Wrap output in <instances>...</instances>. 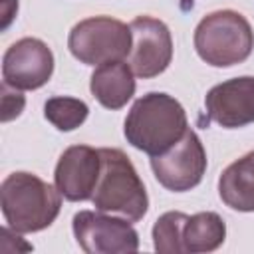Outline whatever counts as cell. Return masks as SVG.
<instances>
[{
  "label": "cell",
  "mask_w": 254,
  "mask_h": 254,
  "mask_svg": "<svg viewBox=\"0 0 254 254\" xmlns=\"http://www.w3.org/2000/svg\"><path fill=\"white\" fill-rule=\"evenodd\" d=\"M189 129L183 105L169 93L151 91L139 97L125 117V139L131 147L157 157L169 151Z\"/></svg>",
  "instance_id": "1"
},
{
  "label": "cell",
  "mask_w": 254,
  "mask_h": 254,
  "mask_svg": "<svg viewBox=\"0 0 254 254\" xmlns=\"http://www.w3.org/2000/svg\"><path fill=\"white\" fill-rule=\"evenodd\" d=\"M0 206L14 232L30 234L48 228L58 218L62 192L32 173L16 171L0 185Z\"/></svg>",
  "instance_id": "2"
},
{
  "label": "cell",
  "mask_w": 254,
  "mask_h": 254,
  "mask_svg": "<svg viewBox=\"0 0 254 254\" xmlns=\"http://www.w3.org/2000/svg\"><path fill=\"white\" fill-rule=\"evenodd\" d=\"M101 173L91 196L95 210L137 222L147 214L149 196L131 159L121 149H99Z\"/></svg>",
  "instance_id": "3"
},
{
  "label": "cell",
  "mask_w": 254,
  "mask_h": 254,
  "mask_svg": "<svg viewBox=\"0 0 254 254\" xmlns=\"http://www.w3.org/2000/svg\"><path fill=\"white\" fill-rule=\"evenodd\" d=\"M194 50L212 67H230L248 60L254 48L250 22L236 10L206 14L194 28Z\"/></svg>",
  "instance_id": "4"
},
{
  "label": "cell",
  "mask_w": 254,
  "mask_h": 254,
  "mask_svg": "<svg viewBox=\"0 0 254 254\" xmlns=\"http://www.w3.org/2000/svg\"><path fill=\"white\" fill-rule=\"evenodd\" d=\"M131 42L129 26L111 16L85 18L77 22L67 36L71 56L85 65H103L129 58Z\"/></svg>",
  "instance_id": "5"
},
{
  "label": "cell",
  "mask_w": 254,
  "mask_h": 254,
  "mask_svg": "<svg viewBox=\"0 0 254 254\" xmlns=\"http://www.w3.org/2000/svg\"><path fill=\"white\" fill-rule=\"evenodd\" d=\"M77 246L85 254L137 252L139 234L127 218H115L101 210H79L71 220Z\"/></svg>",
  "instance_id": "6"
},
{
  "label": "cell",
  "mask_w": 254,
  "mask_h": 254,
  "mask_svg": "<svg viewBox=\"0 0 254 254\" xmlns=\"http://www.w3.org/2000/svg\"><path fill=\"white\" fill-rule=\"evenodd\" d=\"M151 169L159 185L173 192H185L194 189L206 171V151L202 141L192 129L165 153L151 157Z\"/></svg>",
  "instance_id": "7"
},
{
  "label": "cell",
  "mask_w": 254,
  "mask_h": 254,
  "mask_svg": "<svg viewBox=\"0 0 254 254\" xmlns=\"http://www.w3.org/2000/svg\"><path fill=\"white\" fill-rule=\"evenodd\" d=\"M129 65L137 77L149 79L163 73L173 60V38L165 22L153 16H137L129 24Z\"/></svg>",
  "instance_id": "8"
},
{
  "label": "cell",
  "mask_w": 254,
  "mask_h": 254,
  "mask_svg": "<svg viewBox=\"0 0 254 254\" xmlns=\"http://www.w3.org/2000/svg\"><path fill=\"white\" fill-rule=\"evenodd\" d=\"M52 73L54 54L38 38H22L4 52L2 83L12 89H38L50 81Z\"/></svg>",
  "instance_id": "9"
},
{
  "label": "cell",
  "mask_w": 254,
  "mask_h": 254,
  "mask_svg": "<svg viewBox=\"0 0 254 254\" xmlns=\"http://www.w3.org/2000/svg\"><path fill=\"white\" fill-rule=\"evenodd\" d=\"M99 173H101L99 149H93L89 145H71L58 159L54 181L65 200L79 202V200H89L93 196Z\"/></svg>",
  "instance_id": "10"
},
{
  "label": "cell",
  "mask_w": 254,
  "mask_h": 254,
  "mask_svg": "<svg viewBox=\"0 0 254 254\" xmlns=\"http://www.w3.org/2000/svg\"><path fill=\"white\" fill-rule=\"evenodd\" d=\"M204 107L208 119L224 129L254 123V75L232 77L210 87Z\"/></svg>",
  "instance_id": "11"
},
{
  "label": "cell",
  "mask_w": 254,
  "mask_h": 254,
  "mask_svg": "<svg viewBox=\"0 0 254 254\" xmlns=\"http://www.w3.org/2000/svg\"><path fill=\"white\" fill-rule=\"evenodd\" d=\"M89 89L93 97L105 109H121L135 95V77L127 62H109L97 65L89 79Z\"/></svg>",
  "instance_id": "12"
},
{
  "label": "cell",
  "mask_w": 254,
  "mask_h": 254,
  "mask_svg": "<svg viewBox=\"0 0 254 254\" xmlns=\"http://www.w3.org/2000/svg\"><path fill=\"white\" fill-rule=\"evenodd\" d=\"M220 200L238 212H254V151L230 163L218 177Z\"/></svg>",
  "instance_id": "13"
},
{
  "label": "cell",
  "mask_w": 254,
  "mask_h": 254,
  "mask_svg": "<svg viewBox=\"0 0 254 254\" xmlns=\"http://www.w3.org/2000/svg\"><path fill=\"white\" fill-rule=\"evenodd\" d=\"M226 238V224L216 212H196L187 218L183 226V248L185 252H212Z\"/></svg>",
  "instance_id": "14"
},
{
  "label": "cell",
  "mask_w": 254,
  "mask_h": 254,
  "mask_svg": "<svg viewBox=\"0 0 254 254\" xmlns=\"http://www.w3.org/2000/svg\"><path fill=\"white\" fill-rule=\"evenodd\" d=\"M89 107L85 101L67 95L50 97L44 103V117L60 131H73L87 119Z\"/></svg>",
  "instance_id": "15"
},
{
  "label": "cell",
  "mask_w": 254,
  "mask_h": 254,
  "mask_svg": "<svg viewBox=\"0 0 254 254\" xmlns=\"http://www.w3.org/2000/svg\"><path fill=\"white\" fill-rule=\"evenodd\" d=\"M189 214L181 210H169L161 214L153 226V246L157 252L165 254H179L185 252L183 248V226Z\"/></svg>",
  "instance_id": "16"
},
{
  "label": "cell",
  "mask_w": 254,
  "mask_h": 254,
  "mask_svg": "<svg viewBox=\"0 0 254 254\" xmlns=\"http://www.w3.org/2000/svg\"><path fill=\"white\" fill-rule=\"evenodd\" d=\"M10 89H12L10 85L2 83V121L4 123L18 117L24 109V103H26L22 93H18L16 89L14 91H10Z\"/></svg>",
  "instance_id": "17"
},
{
  "label": "cell",
  "mask_w": 254,
  "mask_h": 254,
  "mask_svg": "<svg viewBox=\"0 0 254 254\" xmlns=\"http://www.w3.org/2000/svg\"><path fill=\"white\" fill-rule=\"evenodd\" d=\"M18 12V0H0V30H6Z\"/></svg>",
  "instance_id": "18"
}]
</instances>
